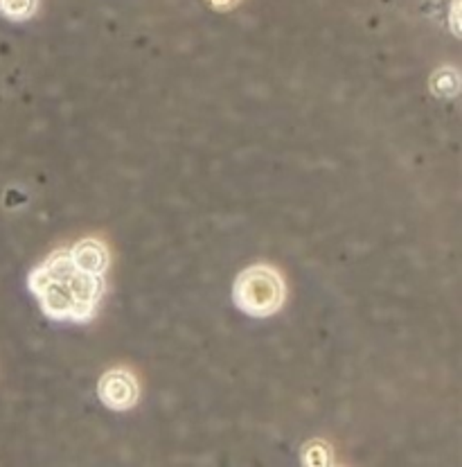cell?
Segmentation results:
<instances>
[{"label":"cell","instance_id":"277c9868","mask_svg":"<svg viewBox=\"0 0 462 467\" xmlns=\"http://www.w3.org/2000/svg\"><path fill=\"white\" fill-rule=\"evenodd\" d=\"M68 254L70 260H73L79 269L86 271V274L104 275L108 271V265H111V255H108L107 244L95 240V237H84V240H79Z\"/></svg>","mask_w":462,"mask_h":467},{"label":"cell","instance_id":"8992f818","mask_svg":"<svg viewBox=\"0 0 462 467\" xmlns=\"http://www.w3.org/2000/svg\"><path fill=\"white\" fill-rule=\"evenodd\" d=\"M39 0H0V14L9 21H27L36 14Z\"/></svg>","mask_w":462,"mask_h":467},{"label":"cell","instance_id":"6da1fadb","mask_svg":"<svg viewBox=\"0 0 462 467\" xmlns=\"http://www.w3.org/2000/svg\"><path fill=\"white\" fill-rule=\"evenodd\" d=\"M27 287L52 321L88 323L104 296V275L86 274L68 251H55L30 271Z\"/></svg>","mask_w":462,"mask_h":467},{"label":"cell","instance_id":"7a4b0ae2","mask_svg":"<svg viewBox=\"0 0 462 467\" xmlns=\"http://www.w3.org/2000/svg\"><path fill=\"white\" fill-rule=\"evenodd\" d=\"M284 298H287V287H284L282 275L266 265H255L241 271L232 287V300L237 307L255 318L278 312Z\"/></svg>","mask_w":462,"mask_h":467},{"label":"cell","instance_id":"52a82bcc","mask_svg":"<svg viewBox=\"0 0 462 467\" xmlns=\"http://www.w3.org/2000/svg\"><path fill=\"white\" fill-rule=\"evenodd\" d=\"M303 463L304 465H330L332 463V450L321 441H312L303 450Z\"/></svg>","mask_w":462,"mask_h":467},{"label":"cell","instance_id":"9c48e42d","mask_svg":"<svg viewBox=\"0 0 462 467\" xmlns=\"http://www.w3.org/2000/svg\"><path fill=\"white\" fill-rule=\"evenodd\" d=\"M451 27H454V35H460V27H458V0H454V7H451Z\"/></svg>","mask_w":462,"mask_h":467},{"label":"cell","instance_id":"3957f363","mask_svg":"<svg viewBox=\"0 0 462 467\" xmlns=\"http://www.w3.org/2000/svg\"><path fill=\"white\" fill-rule=\"evenodd\" d=\"M98 395L104 407L113 409V411H127V409L136 407L140 400V384L128 370H108L99 379Z\"/></svg>","mask_w":462,"mask_h":467},{"label":"cell","instance_id":"ba28073f","mask_svg":"<svg viewBox=\"0 0 462 467\" xmlns=\"http://www.w3.org/2000/svg\"><path fill=\"white\" fill-rule=\"evenodd\" d=\"M208 3H210V7L219 9V12H228V9H232L240 5V0H208Z\"/></svg>","mask_w":462,"mask_h":467},{"label":"cell","instance_id":"5b68a950","mask_svg":"<svg viewBox=\"0 0 462 467\" xmlns=\"http://www.w3.org/2000/svg\"><path fill=\"white\" fill-rule=\"evenodd\" d=\"M431 90L437 98H456L460 90V78L456 68H440L433 73Z\"/></svg>","mask_w":462,"mask_h":467}]
</instances>
